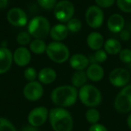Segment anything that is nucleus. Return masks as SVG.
<instances>
[{"label": "nucleus", "instance_id": "f257e3e1", "mask_svg": "<svg viewBox=\"0 0 131 131\" xmlns=\"http://www.w3.org/2000/svg\"><path fill=\"white\" fill-rule=\"evenodd\" d=\"M78 98V91L72 85H62L55 88L51 94V100L59 107L73 106Z\"/></svg>", "mask_w": 131, "mask_h": 131}, {"label": "nucleus", "instance_id": "f03ea898", "mask_svg": "<svg viewBox=\"0 0 131 131\" xmlns=\"http://www.w3.org/2000/svg\"><path fill=\"white\" fill-rule=\"evenodd\" d=\"M48 119L54 131H71L73 129V117L65 108L57 107L51 109Z\"/></svg>", "mask_w": 131, "mask_h": 131}, {"label": "nucleus", "instance_id": "7ed1b4c3", "mask_svg": "<svg viewBox=\"0 0 131 131\" xmlns=\"http://www.w3.org/2000/svg\"><path fill=\"white\" fill-rule=\"evenodd\" d=\"M78 98L86 107H96L99 106L102 101L101 91L92 84H85L78 91Z\"/></svg>", "mask_w": 131, "mask_h": 131}, {"label": "nucleus", "instance_id": "20e7f679", "mask_svg": "<svg viewBox=\"0 0 131 131\" xmlns=\"http://www.w3.org/2000/svg\"><path fill=\"white\" fill-rule=\"evenodd\" d=\"M50 30V22L44 16H35L28 24V32L35 38H45L49 35Z\"/></svg>", "mask_w": 131, "mask_h": 131}, {"label": "nucleus", "instance_id": "39448f33", "mask_svg": "<svg viewBox=\"0 0 131 131\" xmlns=\"http://www.w3.org/2000/svg\"><path fill=\"white\" fill-rule=\"evenodd\" d=\"M46 54L54 63L62 64L69 59L70 51L68 48L61 41H52L47 45Z\"/></svg>", "mask_w": 131, "mask_h": 131}, {"label": "nucleus", "instance_id": "423d86ee", "mask_svg": "<svg viewBox=\"0 0 131 131\" xmlns=\"http://www.w3.org/2000/svg\"><path fill=\"white\" fill-rule=\"evenodd\" d=\"M74 6L68 0H61L57 2L54 8V15L56 19L61 22H68L74 15Z\"/></svg>", "mask_w": 131, "mask_h": 131}, {"label": "nucleus", "instance_id": "0eeeda50", "mask_svg": "<svg viewBox=\"0 0 131 131\" xmlns=\"http://www.w3.org/2000/svg\"><path fill=\"white\" fill-rule=\"evenodd\" d=\"M114 107L120 113L131 111V84L122 88L114 100Z\"/></svg>", "mask_w": 131, "mask_h": 131}, {"label": "nucleus", "instance_id": "6e6552de", "mask_svg": "<svg viewBox=\"0 0 131 131\" xmlns=\"http://www.w3.org/2000/svg\"><path fill=\"white\" fill-rule=\"evenodd\" d=\"M131 76L129 71L123 68H117L112 70L109 74L110 83L116 88H124L129 84Z\"/></svg>", "mask_w": 131, "mask_h": 131}, {"label": "nucleus", "instance_id": "1a4fd4ad", "mask_svg": "<svg viewBox=\"0 0 131 131\" xmlns=\"http://www.w3.org/2000/svg\"><path fill=\"white\" fill-rule=\"evenodd\" d=\"M88 25L92 28H98L102 26L104 20V14L101 8L97 5L90 6L85 13Z\"/></svg>", "mask_w": 131, "mask_h": 131}, {"label": "nucleus", "instance_id": "9d476101", "mask_svg": "<svg viewBox=\"0 0 131 131\" xmlns=\"http://www.w3.org/2000/svg\"><path fill=\"white\" fill-rule=\"evenodd\" d=\"M48 115L49 111L45 107H37L32 109L28 115V124L35 127H39L46 122Z\"/></svg>", "mask_w": 131, "mask_h": 131}, {"label": "nucleus", "instance_id": "9b49d317", "mask_svg": "<svg viewBox=\"0 0 131 131\" xmlns=\"http://www.w3.org/2000/svg\"><path fill=\"white\" fill-rule=\"evenodd\" d=\"M44 94L42 84L37 81L28 82L23 89L24 97L29 101H38Z\"/></svg>", "mask_w": 131, "mask_h": 131}, {"label": "nucleus", "instance_id": "f8f14e48", "mask_svg": "<svg viewBox=\"0 0 131 131\" xmlns=\"http://www.w3.org/2000/svg\"><path fill=\"white\" fill-rule=\"evenodd\" d=\"M8 21L13 26L23 27L28 23V16L24 10L20 8H12L7 13Z\"/></svg>", "mask_w": 131, "mask_h": 131}, {"label": "nucleus", "instance_id": "ddd939ff", "mask_svg": "<svg viewBox=\"0 0 131 131\" xmlns=\"http://www.w3.org/2000/svg\"><path fill=\"white\" fill-rule=\"evenodd\" d=\"M13 54L6 47H0V74L8 72L12 64Z\"/></svg>", "mask_w": 131, "mask_h": 131}, {"label": "nucleus", "instance_id": "4468645a", "mask_svg": "<svg viewBox=\"0 0 131 131\" xmlns=\"http://www.w3.org/2000/svg\"><path fill=\"white\" fill-rule=\"evenodd\" d=\"M31 59L30 51L25 47L18 48L13 53V61L20 67L28 65Z\"/></svg>", "mask_w": 131, "mask_h": 131}, {"label": "nucleus", "instance_id": "2eb2a0df", "mask_svg": "<svg viewBox=\"0 0 131 131\" xmlns=\"http://www.w3.org/2000/svg\"><path fill=\"white\" fill-rule=\"evenodd\" d=\"M70 66L76 71H84L90 64L89 58L82 54H75L69 59Z\"/></svg>", "mask_w": 131, "mask_h": 131}, {"label": "nucleus", "instance_id": "dca6fc26", "mask_svg": "<svg viewBox=\"0 0 131 131\" xmlns=\"http://www.w3.org/2000/svg\"><path fill=\"white\" fill-rule=\"evenodd\" d=\"M86 74L89 80L94 82H98L103 79L104 71L102 66L98 63H92L87 68Z\"/></svg>", "mask_w": 131, "mask_h": 131}, {"label": "nucleus", "instance_id": "f3484780", "mask_svg": "<svg viewBox=\"0 0 131 131\" xmlns=\"http://www.w3.org/2000/svg\"><path fill=\"white\" fill-rule=\"evenodd\" d=\"M125 21L120 14H113L107 21V28L113 33H120L124 28Z\"/></svg>", "mask_w": 131, "mask_h": 131}, {"label": "nucleus", "instance_id": "a211bd4d", "mask_svg": "<svg viewBox=\"0 0 131 131\" xmlns=\"http://www.w3.org/2000/svg\"><path fill=\"white\" fill-rule=\"evenodd\" d=\"M38 78L41 84H51L56 80L57 73L51 68H44L38 73Z\"/></svg>", "mask_w": 131, "mask_h": 131}, {"label": "nucleus", "instance_id": "6ab92c4d", "mask_svg": "<svg viewBox=\"0 0 131 131\" xmlns=\"http://www.w3.org/2000/svg\"><path fill=\"white\" fill-rule=\"evenodd\" d=\"M68 32L69 31L66 25L58 24L51 28L49 35L54 41H61L67 38Z\"/></svg>", "mask_w": 131, "mask_h": 131}, {"label": "nucleus", "instance_id": "aec40b11", "mask_svg": "<svg viewBox=\"0 0 131 131\" xmlns=\"http://www.w3.org/2000/svg\"><path fill=\"white\" fill-rule=\"evenodd\" d=\"M87 44L88 47L94 51H97L101 49L102 46H104V40L103 35L97 31H93L90 33L87 38Z\"/></svg>", "mask_w": 131, "mask_h": 131}, {"label": "nucleus", "instance_id": "412c9836", "mask_svg": "<svg viewBox=\"0 0 131 131\" xmlns=\"http://www.w3.org/2000/svg\"><path fill=\"white\" fill-rule=\"evenodd\" d=\"M104 51L107 54L111 55H116L121 52V42L115 38H109L107 39L104 44Z\"/></svg>", "mask_w": 131, "mask_h": 131}, {"label": "nucleus", "instance_id": "4be33fe9", "mask_svg": "<svg viewBox=\"0 0 131 131\" xmlns=\"http://www.w3.org/2000/svg\"><path fill=\"white\" fill-rule=\"evenodd\" d=\"M88 76L84 71H76L71 78V84L76 88H81V87L87 84Z\"/></svg>", "mask_w": 131, "mask_h": 131}, {"label": "nucleus", "instance_id": "5701e85b", "mask_svg": "<svg viewBox=\"0 0 131 131\" xmlns=\"http://www.w3.org/2000/svg\"><path fill=\"white\" fill-rule=\"evenodd\" d=\"M29 48L32 53L36 54H41L46 51L47 45L45 44L43 39L35 38L30 42Z\"/></svg>", "mask_w": 131, "mask_h": 131}, {"label": "nucleus", "instance_id": "b1692460", "mask_svg": "<svg viewBox=\"0 0 131 131\" xmlns=\"http://www.w3.org/2000/svg\"><path fill=\"white\" fill-rule=\"evenodd\" d=\"M85 118L86 121L91 124H97L101 118V114L95 107H91L87 111L85 114Z\"/></svg>", "mask_w": 131, "mask_h": 131}, {"label": "nucleus", "instance_id": "393cba45", "mask_svg": "<svg viewBox=\"0 0 131 131\" xmlns=\"http://www.w3.org/2000/svg\"><path fill=\"white\" fill-rule=\"evenodd\" d=\"M66 26L69 31L72 33H76V32H78L81 29L82 24H81V21L78 18H72L67 22Z\"/></svg>", "mask_w": 131, "mask_h": 131}, {"label": "nucleus", "instance_id": "a878e982", "mask_svg": "<svg viewBox=\"0 0 131 131\" xmlns=\"http://www.w3.org/2000/svg\"><path fill=\"white\" fill-rule=\"evenodd\" d=\"M0 131H17V130L10 121L0 117Z\"/></svg>", "mask_w": 131, "mask_h": 131}, {"label": "nucleus", "instance_id": "bb28decb", "mask_svg": "<svg viewBox=\"0 0 131 131\" xmlns=\"http://www.w3.org/2000/svg\"><path fill=\"white\" fill-rule=\"evenodd\" d=\"M92 58L94 60V63H104L107 59V54L104 50L100 49L96 51Z\"/></svg>", "mask_w": 131, "mask_h": 131}, {"label": "nucleus", "instance_id": "cd10ccee", "mask_svg": "<svg viewBox=\"0 0 131 131\" xmlns=\"http://www.w3.org/2000/svg\"><path fill=\"white\" fill-rule=\"evenodd\" d=\"M17 42L20 45H26L31 42V35L28 31H21L17 35Z\"/></svg>", "mask_w": 131, "mask_h": 131}, {"label": "nucleus", "instance_id": "c85d7f7f", "mask_svg": "<svg viewBox=\"0 0 131 131\" xmlns=\"http://www.w3.org/2000/svg\"><path fill=\"white\" fill-rule=\"evenodd\" d=\"M24 77L29 82L30 81H34L38 78V73H37L36 70L34 68L29 67V68H27L24 71Z\"/></svg>", "mask_w": 131, "mask_h": 131}, {"label": "nucleus", "instance_id": "c756f323", "mask_svg": "<svg viewBox=\"0 0 131 131\" xmlns=\"http://www.w3.org/2000/svg\"><path fill=\"white\" fill-rule=\"evenodd\" d=\"M117 7L124 12L131 13V0H116Z\"/></svg>", "mask_w": 131, "mask_h": 131}, {"label": "nucleus", "instance_id": "7c9ffc66", "mask_svg": "<svg viewBox=\"0 0 131 131\" xmlns=\"http://www.w3.org/2000/svg\"><path fill=\"white\" fill-rule=\"evenodd\" d=\"M120 60L124 64L131 63V50L129 48H125L121 51L119 53Z\"/></svg>", "mask_w": 131, "mask_h": 131}, {"label": "nucleus", "instance_id": "2f4dec72", "mask_svg": "<svg viewBox=\"0 0 131 131\" xmlns=\"http://www.w3.org/2000/svg\"><path fill=\"white\" fill-rule=\"evenodd\" d=\"M38 5L46 10H51L54 8L57 4V0H37Z\"/></svg>", "mask_w": 131, "mask_h": 131}, {"label": "nucleus", "instance_id": "473e14b6", "mask_svg": "<svg viewBox=\"0 0 131 131\" xmlns=\"http://www.w3.org/2000/svg\"><path fill=\"white\" fill-rule=\"evenodd\" d=\"M115 1L116 0H95V2L100 8H107L111 7L115 2Z\"/></svg>", "mask_w": 131, "mask_h": 131}, {"label": "nucleus", "instance_id": "72a5a7b5", "mask_svg": "<svg viewBox=\"0 0 131 131\" xmlns=\"http://www.w3.org/2000/svg\"><path fill=\"white\" fill-rule=\"evenodd\" d=\"M88 131H108V130L104 125L97 123V124H91Z\"/></svg>", "mask_w": 131, "mask_h": 131}, {"label": "nucleus", "instance_id": "f704fd0d", "mask_svg": "<svg viewBox=\"0 0 131 131\" xmlns=\"http://www.w3.org/2000/svg\"><path fill=\"white\" fill-rule=\"evenodd\" d=\"M120 37L123 41H128L130 38V33L127 30H122L121 32Z\"/></svg>", "mask_w": 131, "mask_h": 131}, {"label": "nucleus", "instance_id": "c9c22d12", "mask_svg": "<svg viewBox=\"0 0 131 131\" xmlns=\"http://www.w3.org/2000/svg\"><path fill=\"white\" fill-rule=\"evenodd\" d=\"M37 128L38 127H35L33 126L28 124V125H26V126L23 127L21 131H38V130Z\"/></svg>", "mask_w": 131, "mask_h": 131}, {"label": "nucleus", "instance_id": "e433bc0d", "mask_svg": "<svg viewBox=\"0 0 131 131\" xmlns=\"http://www.w3.org/2000/svg\"><path fill=\"white\" fill-rule=\"evenodd\" d=\"M8 5V0H0V9L5 8Z\"/></svg>", "mask_w": 131, "mask_h": 131}, {"label": "nucleus", "instance_id": "4c0bfd02", "mask_svg": "<svg viewBox=\"0 0 131 131\" xmlns=\"http://www.w3.org/2000/svg\"><path fill=\"white\" fill-rule=\"evenodd\" d=\"M127 126H128V127L130 128L131 130V114L128 116V117H127Z\"/></svg>", "mask_w": 131, "mask_h": 131}]
</instances>
